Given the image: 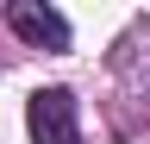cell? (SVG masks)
Here are the masks:
<instances>
[{"instance_id": "obj_1", "label": "cell", "mask_w": 150, "mask_h": 144, "mask_svg": "<svg viewBox=\"0 0 150 144\" xmlns=\"http://www.w3.org/2000/svg\"><path fill=\"white\" fill-rule=\"evenodd\" d=\"M25 125H31V144H75L81 125H75V94L69 88H38L31 106H25Z\"/></svg>"}, {"instance_id": "obj_2", "label": "cell", "mask_w": 150, "mask_h": 144, "mask_svg": "<svg viewBox=\"0 0 150 144\" xmlns=\"http://www.w3.org/2000/svg\"><path fill=\"white\" fill-rule=\"evenodd\" d=\"M6 25H13L25 44H38V50H69V19H63L56 6H38V0H13V6H6Z\"/></svg>"}]
</instances>
